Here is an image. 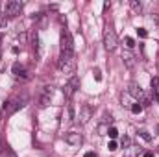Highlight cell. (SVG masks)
<instances>
[{"label": "cell", "instance_id": "cell-1", "mask_svg": "<svg viewBox=\"0 0 159 157\" xmlns=\"http://www.w3.org/2000/svg\"><path fill=\"white\" fill-rule=\"evenodd\" d=\"M57 67H59L61 72H65V74H72L74 69H76V57H74V52H61V54H59Z\"/></svg>", "mask_w": 159, "mask_h": 157}, {"label": "cell", "instance_id": "cell-2", "mask_svg": "<svg viewBox=\"0 0 159 157\" xmlns=\"http://www.w3.org/2000/svg\"><path fill=\"white\" fill-rule=\"evenodd\" d=\"M26 96H13V98H9L6 104H4V107H2V117H9V115H13V113H17L20 107H24V104H26Z\"/></svg>", "mask_w": 159, "mask_h": 157}, {"label": "cell", "instance_id": "cell-3", "mask_svg": "<svg viewBox=\"0 0 159 157\" xmlns=\"http://www.w3.org/2000/svg\"><path fill=\"white\" fill-rule=\"evenodd\" d=\"M104 46H106L107 52H113V50H117V46H119V39H117V34H115L111 22H107V24L104 26Z\"/></svg>", "mask_w": 159, "mask_h": 157}, {"label": "cell", "instance_id": "cell-4", "mask_svg": "<svg viewBox=\"0 0 159 157\" xmlns=\"http://www.w3.org/2000/svg\"><path fill=\"white\" fill-rule=\"evenodd\" d=\"M20 11H22V2L9 0V2H6V7H4V17H6V19H13V17L20 15Z\"/></svg>", "mask_w": 159, "mask_h": 157}, {"label": "cell", "instance_id": "cell-5", "mask_svg": "<svg viewBox=\"0 0 159 157\" xmlns=\"http://www.w3.org/2000/svg\"><path fill=\"white\" fill-rule=\"evenodd\" d=\"M59 44H61V52H74V43H72V35L67 28L61 30L59 35Z\"/></svg>", "mask_w": 159, "mask_h": 157}, {"label": "cell", "instance_id": "cell-6", "mask_svg": "<svg viewBox=\"0 0 159 157\" xmlns=\"http://www.w3.org/2000/svg\"><path fill=\"white\" fill-rule=\"evenodd\" d=\"M52 96H54V87H50V85L43 87V92H41V96H39V105H41V107H46V105H50V100H52Z\"/></svg>", "mask_w": 159, "mask_h": 157}, {"label": "cell", "instance_id": "cell-7", "mask_svg": "<svg viewBox=\"0 0 159 157\" xmlns=\"http://www.w3.org/2000/svg\"><path fill=\"white\" fill-rule=\"evenodd\" d=\"M65 141H67L70 146H80V144H81V141H83V137H81V133H76V131H69V133L65 135Z\"/></svg>", "mask_w": 159, "mask_h": 157}, {"label": "cell", "instance_id": "cell-8", "mask_svg": "<svg viewBox=\"0 0 159 157\" xmlns=\"http://www.w3.org/2000/svg\"><path fill=\"white\" fill-rule=\"evenodd\" d=\"M11 72H13V76L19 79H28V72H26V69L20 65V63H13V67H11Z\"/></svg>", "mask_w": 159, "mask_h": 157}, {"label": "cell", "instance_id": "cell-9", "mask_svg": "<svg viewBox=\"0 0 159 157\" xmlns=\"http://www.w3.org/2000/svg\"><path fill=\"white\" fill-rule=\"evenodd\" d=\"M122 61H124L126 69H129V70L135 69V56H133L131 52H124V54H122Z\"/></svg>", "mask_w": 159, "mask_h": 157}, {"label": "cell", "instance_id": "cell-10", "mask_svg": "<svg viewBox=\"0 0 159 157\" xmlns=\"http://www.w3.org/2000/svg\"><path fill=\"white\" fill-rule=\"evenodd\" d=\"M91 115H93V109H91L89 105H81V109H80V122H81V124L89 122Z\"/></svg>", "mask_w": 159, "mask_h": 157}, {"label": "cell", "instance_id": "cell-11", "mask_svg": "<svg viewBox=\"0 0 159 157\" xmlns=\"http://www.w3.org/2000/svg\"><path fill=\"white\" fill-rule=\"evenodd\" d=\"M30 41H32V48H34V52L35 54H39V35H37V30H32V34H30Z\"/></svg>", "mask_w": 159, "mask_h": 157}, {"label": "cell", "instance_id": "cell-12", "mask_svg": "<svg viewBox=\"0 0 159 157\" xmlns=\"http://www.w3.org/2000/svg\"><path fill=\"white\" fill-rule=\"evenodd\" d=\"M76 113H74V104L72 102H67V120L69 122H74Z\"/></svg>", "mask_w": 159, "mask_h": 157}, {"label": "cell", "instance_id": "cell-13", "mask_svg": "<svg viewBox=\"0 0 159 157\" xmlns=\"http://www.w3.org/2000/svg\"><path fill=\"white\" fill-rule=\"evenodd\" d=\"M74 92H76V91H74V89H72V87H70L69 83H67V85L63 87V94H65V98H67V102H70V100H72V96H74Z\"/></svg>", "mask_w": 159, "mask_h": 157}, {"label": "cell", "instance_id": "cell-14", "mask_svg": "<svg viewBox=\"0 0 159 157\" xmlns=\"http://www.w3.org/2000/svg\"><path fill=\"white\" fill-rule=\"evenodd\" d=\"M129 6H131L133 13H137V15L143 11V4H141V2H137V0H131V2H129Z\"/></svg>", "mask_w": 159, "mask_h": 157}, {"label": "cell", "instance_id": "cell-15", "mask_svg": "<svg viewBox=\"0 0 159 157\" xmlns=\"http://www.w3.org/2000/svg\"><path fill=\"white\" fill-rule=\"evenodd\" d=\"M129 109H131V113H133V115H141L144 107H143V104H139V102H135V104H131V107H129Z\"/></svg>", "mask_w": 159, "mask_h": 157}, {"label": "cell", "instance_id": "cell-16", "mask_svg": "<svg viewBox=\"0 0 159 157\" xmlns=\"http://www.w3.org/2000/svg\"><path fill=\"white\" fill-rule=\"evenodd\" d=\"M0 155H2V157H17V154H15L9 146H4V148H2V152H0Z\"/></svg>", "mask_w": 159, "mask_h": 157}, {"label": "cell", "instance_id": "cell-17", "mask_svg": "<svg viewBox=\"0 0 159 157\" xmlns=\"http://www.w3.org/2000/svg\"><path fill=\"white\" fill-rule=\"evenodd\" d=\"M69 85H70V87L76 91V89L80 87V79L76 78V76H70V79H69Z\"/></svg>", "mask_w": 159, "mask_h": 157}, {"label": "cell", "instance_id": "cell-18", "mask_svg": "<svg viewBox=\"0 0 159 157\" xmlns=\"http://www.w3.org/2000/svg\"><path fill=\"white\" fill-rule=\"evenodd\" d=\"M107 135H109L111 139H117V137H119V131H117V128H109V131H107Z\"/></svg>", "mask_w": 159, "mask_h": 157}, {"label": "cell", "instance_id": "cell-19", "mask_svg": "<svg viewBox=\"0 0 159 157\" xmlns=\"http://www.w3.org/2000/svg\"><path fill=\"white\" fill-rule=\"evenodd\" d=\"M137 34H139V37H141V39H146V37H148V32H146L144 28H139V30H137Z\"/></svg>", "mask_w": 159, "mask_h": 157}, {"label": "cell", "instance_id": "cell-20", "mask_svg": "<svg viewBox=\"0 0 159 157\" xmlns=\"http://www.w3.org/2000/svg\"><path fill=\"white\" fill-rule=\"evenodd\" d=\"M98 131H100V135H107V131H109V128H107L106 124H102V126H98Z\"/></svg>", "mask_w": 159, "mask_h": 157}, {"label": "cell", "instance_id": "cell-21", "mask_svg": "<svg viewBox=\"0 0 159 157\" xmlns=\"http://www.w3.org/2000/svg\"><path fill=\"white\" fill-rule=\"evenodd\" d=\"M126 46H128V48H133V46H135V41L131 39V37H126Z\"/></svg>", "mask_w": 159, "mask_h": 157}, {"label": "cell", "instance_id": "cell-22", "mask_svg": "<svg viewBox=\"0 0 159 157\" xmlns=\"http://www.w3.org/2000/svg\"><path fill=\"white\" fill-rule=\"evenodd\" d=\"M139 135H141L144 141H152V135H148V131H139Z\"/></svg>", "mask_w": 159, "mask_h": 157}, {"label": "cell", "instance_id": "cell-23", "mask_svg": "<svg viewBox=\"0 0 159 157\" xmlns=\"http://www.w3.org/2000/svg\"><path fill=\"white\" fill-rule=\"evenodd\" d=\"M107 148H109V152H115V150H117V148H119V144H117V142H115V141H111V142H109V144H107Z\"/></svg>", "mask_w": 159, "mask_h": 157}, {"label": "cell", "instance_id": "cell-24", "mask_svg": "<svg viewBox=\"0 0 159 157\" xmlns=\"http://www.w3.org/2000/svg\"><path fill=\"white\" fill-rule=\"evenodd\" d=\"M93 74H94V79H96V81H102V72H100L98 69H94V72H93Z\"/></svg>", "mask_w": 159, "mask_h": 157}, {"label": "cell", "instance_id": "cell-25", "mask_svg": "<svg viewBox=\"0 0 159 157\" xmlns=\"http://www.w3.org/2000/svg\"><path fill=\"white\" fill-rule=\"evenodd\" d=\"M122 144H124V146H128V144H129V139H128V137H124V139H122Z\"/></svg>", "mask_w": 159, "mask_h": 157}, {"label": "cell", "instance_id": "cell-26", "mask_svg": "<svg viewBox=\"0 0 159 157\" xmlns=\"http://www.w3.org/2000/svg\"><path fill=\"white\" fill-rule=\"evenodd\" d=\"M83 157H96V155H94L93 152H87V154H85V155H83Z\"/></svg>", "mask_w": 159, "mask_h": 157}, {"label": "cell", "instance_id": "cell-27", "mask_svg": "<svg viewBox=\"0 0 159 157\" xmlns=\"http://www.w3.org/2000/svg\"><path fill=\"white\" fill-rule=\"evenodd\" d=\"M154 100H156V102H159V92H154Z\"/></svg>", "mask_w": 159, "mask_h": 157}, {"label": "cell", "instance_id": "cell-28", "mask_svg": "<svg viewBox=\"0 0 159 157\" xmlns=\"http://www.w3.org/2000/svg\"><path fill=\"white\" fill-rule=\"evenodd\" d=\"M144 157H154V154H152V152H146V154H144Z\"/></svg>", "mask_w": 159, "mask_h": 157}, {"label": "cell", "instance_id": "cell-29", "mask_svg": "<svg viewBox=\"0 0 159 157\" xmlns=\"http://www.w3.org/2000/svg\"><path fill=\"white\" fill-rule=\"evenodd\" d=\"M0 70H2V63H0Z\"/></svg>", "mask_w": 159, "mask_h": 157}]
</instances>
